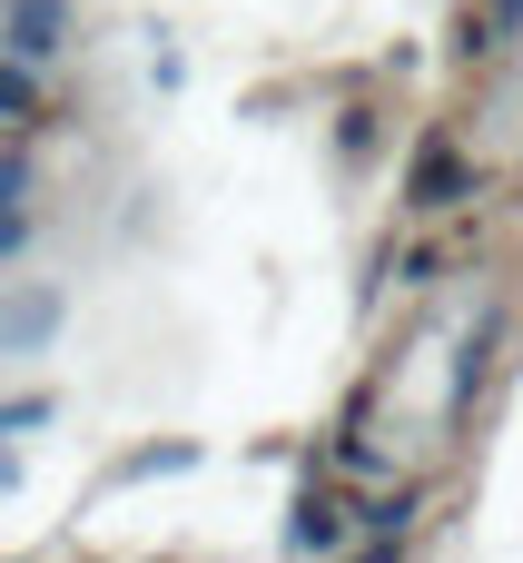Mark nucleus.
<instances>
[{
    "label": "nucleus",
    "instance_id": "7ed1b4c3",
    "mask_svg": "<svg viewBox=\"0 0 523 563\" xmlns=\"http://www.w3.org/2000/svg\"><path fill=\"white\" fill-rule=\"evenodd\" d=\"M49 30H59V0H20V10H10V49H20V59H40V49H59Z\"/></svg>",
    "mask_w": 523,
    "mask_h": 563
},
{
    "label": "nucleus",
    "instance_id": "f257e3e1",
    "mask_svg": "<svg viewBox=\"0 0 523 563\" xmlns=\"http://www.w3.org/2000/svg\"><path fill=\"white\" fill-rule=\"evenodd\" d=\"M49 327H59V297H10L0 307V346H40Z\"/></svg>",
    "mask_w": 523,
    "mask_h": 563
},
{
    "label": "nucleus",
    "instance_id": "20e7f679",
    "mask_svg": "<svg viewBox=\"0 0 523 563\" xmlns=\"http://www.w3.org/2000/svg\"><path fill=\"white\" fill-rule=\"evenodd\" d=\"M20 228H30V218H20V168H0V247H10Z\"/></svg>",
    "mask_w": 523,
    "mask_h": 563
},
{
    "label": "nucleus",
    "instance_id": "f03ea898",
    "mask_svg": "<svg viewBox=\"0 0 523 563\" xmlns=\"http://www.w3.org/2000/svg\"><path fill=\"white\" fill-rule=\"evenodd\" d=\"M455 188H465V168H455V148H445V139H435V148H425V158H415V208H445V198H455Z\"/></svg>",
    "mask_w": 523,
    "mask_h": 563
}]
</instances>
